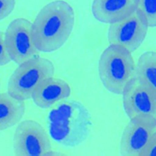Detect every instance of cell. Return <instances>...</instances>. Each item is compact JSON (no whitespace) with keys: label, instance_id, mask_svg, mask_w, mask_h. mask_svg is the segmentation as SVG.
<instances>
[{"label":"cell","instance_id":"obj_1","mask_svg":"<svg viewBox=\"0 0 156 156\" xmlns=\"http://www.w3.org/2000/svg\"><path fill=\"white\" fill-rule=\"evenodd\" d=\"M75 21L72 6L63 0L45 5L32 23V37L40 52L50 53L61 48L71 35Z\"/></svg>","mask_w":156,"mask_h":156},{"label":"cell","instance_id":"obj_2","mask_svg":"<svg viewBox=\"0 0 156 156\" xmlns=\"http://www.w3.org/2000/svg\"><path fill=\"white\" fill-rule=\"evenodd\" d=\"M48 126L51 136L58 144L65 147H75L89 135L90 114L81 102L65 100L49 112Z\"/></svg>","mask_w":156,"mask_h":156},{"label":"cell","instance_id":"obj_3","mask_svg":"<svg viewBox=\"0 0 156 156\" xmlns=\"http://www.w3.org/2000/svg\"><path fill=\"white\" fill-rule=\"evenodd\" d=\"M135 64L131 52L117 44H110L102 53L98 64L101 81L107 90L122 94L135 77Z\"/></svg>","mask_w":156,"mask_h":156},{"label":"cell","instance_id":"obj_4","mask_svg":"<svg viewBox=\"0 0 156 156\" xmlns=\"http://www.w3.org/2000/svg\"><path fill=\"white\" fill-rule=\"evenodd\" d=\"M54 73L51 61L38 56L32 58L19 64L11 75L7 92L17 100H29L37 86L44 79L53 76Z\"/></svg>","mask_w":156,"mask_h":156},{"label":"cell","instance_id":"obj_5","mask_svg":"<svg viewBox=\"0 0 156 156\" xmlns=\"http://www.w3.org/2000/svg\"><path fill=\"white\" fill-rule=\"evenodd\" d=\"M13 152L17 156H45L51 150L49 136L38 122L24 120L15 130Z\"/></svg>","mask_w":156,"mask_h":156},{"label":"cell","instance_id":"obj_6","mask_svg":"<svg viewBox=\"0 0 156 156\" xmlns=\"http://www.w3.org/2000/svg\"><path fill=\"white\" fill-rule=\"evenodd\" d=\"M122 103L127 116L156 122V92L135 76L122 93Z\"/></svg>","mask_w":156,"mask_h":156},{"label":"cell","instance_id":"obj_7","mask_svg":"<svg viewBox=\"0 0 156 156\" xmlns=\"http://www.w3.org/2000/svg\"><path fill=\"white\" fill-rule=\"evenodd\" d=\"M32 23L23 18L12 20L4 33V42L11 59L17 64L38 56L32 37Z\"/></svg>","mask_w":156,"mask_h":156},{"label":"cell","instance_id":"obj_8","mask_svg":"<svg viewBox=\"0 0 156 156\" xmlns=\"http://www.w3.org/2000/svg\"><path fill=\"white\" fill-rule=\"evenodd\" d=\"M148 27L144 15L137 9L126 18L110 24L107 35L108 42L120 45L133 52L143 42Z\"/></svg>","mask_w":156,"mask_h":156},{"label":"cell","instance_id":"obj_9","mask_svg":"<svg viewBox=\"0 0 156 156\" xmlns=\"http://www.w3.org/2000/svg\"><path fill=\"white\" fill-rule=\"evenodd\" d=\"M155 132L156 122L142 119H130L121 136V155L140 156Z\"/></svg>","mask_w":156,"mask_h":156},{"label":"cell","instance_id":"obj_10","mask_svg":"<svg viewBox=\"0 0 156 156\" xmlns=\"http://www.w3.org/2000/svg\"><path fill=\"white\" fill-rule=\"evenodd\" d=\"M138 5V0H93L91 12L98 21L112 24L130 15Z\"/></svg>","mask_w":156,"mask_h":156},{"label":"cell","instance_id":"obj_11","mask_svg":"<svg viewBox=\"0 0 156 156\" xmlns=\"http://www.w3.org/2000/svg\"><path fill=\"white\" fill-rule=\"evenodd\" d=\"M71 92V87L65 81L51 76L43 80L37 86L31 98L37 106L48 109L68 98Z\"/></svg>","mask_w":156,"mask_h":156},{"label":"cell","instance_id":"obj_12","mask_svg":"<svg viewBox=\"0 0 156 156\" xmlns=\"http://www.w3.org/2000/svg\"><path fill=\"white\" fill-rule=\"evenodd\" d=\"M25 111L24 101L15 98L8 92H0V131L18 123Z\"/></svg>","mask_w":156,"mask_h":156},{"label":"cell","instance_id":"obj_13","mask_svg":"<svg viewBox=\"0 0 156 156\" xmlns=\"http://www.w3.org/2000/svg\"><path fill=\"white\" fill-rule=\"evenodd\" d=\"M135 76L156 92V52L146 51L139 58Z\"/></svg>","mask_w":156,"mask_h":156},{"label":"cell","instance_id":"obj_14","mask_svg":"<svg viewBox=\"0 0 156 156\" xmlns=\"http://www.w3.org/2000/svg\"><path fill=\"white\" fill-rule=\"evenodd\" d=\"M138 9L144 15L149 27H156V0H138Z\"/></svg>","mask_w":156,"mask_h":156},{"label":"cell","instance_id":"obj_15","mask_svg":"<svg viewBox=\"0 0 156 156\" xmlns=\"http://www.w3.org/2000/svg\"><path fill=\"white\" fill-rule=\"evenodd\" d=\"M15 4L16 0H0V21L12 12Z\"/></svg>","mask_w":156,"mask_h":156},{"label":"cell","instance_id":"obj_16","mask_svg":"<svg viewBox=\"0 0 156 156\" xmlns=\"http://www.w3.org/2000/svg\"><path fill=\"white\" fill-rule=\"evenodd\" d=\"M11 61L5 45L4 33L0 31V67L8 64Z\"/></svg>","mask_w":156,"mask_h":156},{"label":"cell","instance_id":"obj_17","mask_svg":"<svg viewBox=\"0 0 156 156\" xmlns=\"http://www.w3.org/2000/svg\"><path fill=\"white\" fill-rule=\"evenodd\" d=\"M140 156H156V132L152 135Z\"/></svg>","mask_w":156,"mask_h":156},{"label":"cell","instance_id":"obj_18","mask_svg":"<svg viewBox=\"0 0 156 156\" xmlns=\"http://www.w3.org/2000/svg\"><path fill=\"white\" fill-rule=\"evenodd\" d=\"M60 155V154H58V152H55V151H52V150H49V152H48L46 153V154L45 155V156H50V155Z\"/></svg>","mask_w":156,"mask_h":156},{"label":"cell","instance_id":"obj_19","mask_svg":"<svg viewBox=\"0 0 156 156\" xmlns=\"http://www.w3.org/2000/svg\"><path fill=\"white\" fill-rule=\"evenodd\" d=\"M0 86H1V81H0Z\"/></svg>","mask_w":156,"mask_h":156}]
</instances>
